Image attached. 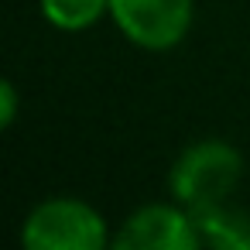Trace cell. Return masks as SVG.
<instances>
[{
    "label": "cell",
    "mask_w": 250,
    "mask_h": 250,
    "mask_svg": "<svg viewBox=\"0 0 250 250\" xmlns=\"http://www.w3.org/2000/svg\"><path fill=\"white\" fill-rule=\"evenodd\" d=\"M195 229L202 247L209 250H250V212L236 209L229 202L192 209Z\"/></svg>",
    "instance_id": "obj_5"
},
{
    "label": "cell",
    "mask_w": 250,
    "mask_h": 250,
    "mask_svg": "<svg viewBox=\"0 0 250 250\" xmlns=\"http://www.w3.org/2000/svg\"><path fill=\"white\" fill-rule=\"evenodd\" d=\"M110 21L141 52L178 48L195 21V0H110Z\"/></svg>",
    "instance_id": "obj_3"
},
{
    "label": "cell",
    "mask_w": 250,
    "mask_h": 250,
    "mask_svg": "<svg viewBox=\"0 0 250 250\" xmlns=\"http://www.w3.org/2000/svg\"><path fill=\"white\" fill-rule=\"evenodd\" d=\"M247 175L243 151L226 137H199L178 151L168 168V195L185 209L229 202Z\"/></svg>",
    "instance_id": "obj_1"
},
{
    "label": "cell",
    "mask_w": 250,
    "mask_h": 250,
    "mask_svg": "<svg viewBox=\"0 0 250 250\" xmlns=\"http://www.w3.org/2000/svg\"><path fill=\"white\" fill-rule=\"evenodd\" d=\"M18 110H21L18 86H14L11 79H0V130H11V127H14Z\"/></svg>",
    "instance_id": "obj_7"
},
{
    "label": "cell",
    "mask_w": 250,
    "mask_h": 250,
    "mask_svg": "<svg viewBox=\"0 0 250 250\" xmlns=\"http://www.w3.org/2000/svg\"><path fill=\"white\" fill-rule=\"evenodd\" d=\"M18 240L24 250H103L113 243L103 212L76 195L42 199L24 216Z\"/></svg>",
    "instance_id": "obj_2"
},
{
    "label": "cell",
    "mask_w": 250,
    "mask_h": 250,
    "mask_svg": "<svg viewBox=\"0 0 250 250\" xmlns=\"http://www.w3.org/2000/svg\"><path fill=\"white\" fill-rule=\"evenodd\" d=\"M117 250H199V229L192 209L182 202H144L124 216L113 233Z\"/></svg>",
    "instance_id": "obj_4"
},
{
    "label": "cell",
    "mask_w": 250,
    "mask_h": 250,
    "mask_svg": "<svg viewBox=\"0 0 250 250\" xmlns=\"http://www.w3.org/2000/svg\"><path fill=\"white\" fill-rule=\"evenodd\" d=\"M45 24L62 35H83L110 18V0H38Z\"/></svg>",
    "instance_id": "obj_6"
}]
</instances>
